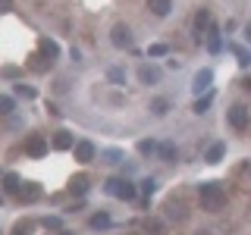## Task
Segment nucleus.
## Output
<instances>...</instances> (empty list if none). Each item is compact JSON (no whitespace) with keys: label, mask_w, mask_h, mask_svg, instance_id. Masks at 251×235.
I'll use <instances>...</instances> for the list:
<instances>
[{"label":"nucleus","mask_w":251,"mask_h":235,"mask_svg":"<svg viewBox=\"0 0 251 235\" xmlns=\"http://www.w3.org/2000/svg\"><path fill=\"white\" fill-rule=\"evenodd\" d=\"M100 160H104V163H120L123 151H100Z\"/></svg>","instance_id":"obj_30"},{"label":"nucleus","mask_w":251,"mask_h":235,"mask_svg":"<svg viewBox=\"0 0 251 235\" xmlns=\"http://www.w3.org/2000/svg\"><path fill=\"white\" fill-rule=\"evenodd\" d=\"M41 53L47 60H57L60 57V47H57V41H50V38H41Z\"/></svg>","instance_id":"obj_19"},{"label":"nucleus","mask_w":251,"mask_h":235,"mask_svg":"<svg viewBox=\"0 0 251 235\" xmlns=\"http://www.w3.org/2000/svg\"><path fill=\"white\" fill-rule=\"evenodd\" d=\"M210 82H214V72H210V69H198V72H195V82H192V91H195V94L207 91Z\"/></svg>","instance_id":"obj_10"},{"label":"nucleus","mask_w":251,"mask_h":235,"mask_svg":"<svg viewBox=\"0 0 251 235\" xmlns=\"http://www.w3.org/2000/svg\"><path fill=\"white\" fill-rule=\"evenodd\" d=\"M19 198L22 201H38V198H41V185H38V182H22V188H19Z\"/></svg>","instance_id":"obj_14"},{"label":"nucleus","mask_w":251,"mask_h":235,"mask_svg":"<svg viewBox=\"0 0 251 235\" xmlns=\"http://www.w3.org/2000/svg\"><path fill=\"white\" fill-rule=\"evenodd\" d=\"M110 44L113 47H120V50H129L132 47V31H129V25H113V31H110Z\"/></svg>","instance_id":"obj_4"},{"label":"nucleus","mask_w":251,"mask_h":235,"mask_svg":"<svg viewBox=\"0 0 251 235\" xmlns=\"http://www.w3.org/2000/svg\"><path fill=\"white\" fill-rule=\"evenodd\" d=\"M210 100H214V94H204V97H198V100H195V107H192V110H195V113H198V116H201V113H207Z\"/></svg>","instance_id":"obj_27"},{"label":"nucleus","mask_w":251,"mask_h":235,"mask_svg":"<svg viewBox=\"0 0 251 235\" xmlns=\"http://www.w3.org/2000/svg\"><path fill=\"white\" fill-rule=\"evenodd\" d=\"M229 47H232L235 57H239V66H242V69H248V66H251V53L245 50V47H239V44H229Z\"/></svg>","instance_id":"obj_23"},{"label":"nucleus","mask_w":251,"mask_h":235,"mask_svg":"<svg viewBox=\"0 0 251 235\" xmlns=\"http://www.w3.org/2000/svg\"><path fill=\"white\" fill-rule=\"evenodd\" d=\"M245 172H248V176H251V160H248V163H245Z\"/></svg>","instance_id":"obj_37"},{"label":"nucleus","mask_w":251,"mask_h":235,"mask_svg":"<svg viewBox=\"0 0 251 235\" xmlns=\"http://www.w3.org/2000/svg\"><path fill=\"white\" fill-rule=\"evenodd\" d=\"M210 28H214V16H210V10H204V6H201V10L195 13V41H201Z\"/></svg>","instance_id":"obj_3"},{"label":"nucleus","mask_w":251,"mask_h":235,"mask_svg":"<svg viewBox=\"0 0 251 235\" xmlns=\"http://www.w3.org/2000/svg\"><path fill=\"white\" fill-rule=\"evenodd\" d=\"M163 210H167V219H173V223H185V219H188L185 204H182V201H176V198H170Z\"/></svg>","instance_id":"obj_8"},{"label":"nucleus","mask_w":251,"mask_h":235,"mask_svg":"<svg viewBox=\"0 0 251 235\" xmlns=\"http://www.w3.org/2000/svg\"><path fill=\"white\" fill-rule=\"evenodd\" d=\"M104 191L113 194V198H120V201H132L138 194V188H135V182H129V179H107Z\"/></svg>","instance_id":"obj_2"},{"label":"nucleus","mask_w":251,"mask_h":235,"mask_svg":"<svg viewBox=\"0 0 251 235\" xmlns=\"http://www.w3.org/2000/svg\"><path fill=\"white\" fill-rule=\"evenodd\" d=\"M44 226L47 229H60V219L57 216H44Z\"/></svg>","instance_id":"obj_33"},{"label":"nucleus","mask_w":251,"mask_h":235,"mask_svg":"<svg viewBox=\"0 0 251 235\" xmlns=\"http://www.w3.org/2000/svg\"><path fill=\"white\" fill-rule=\"evenodd\" d=\"M110 223H113V219H110L107 213H94V216L88 219V226H91V229H107Z\"/></svg>","instance_id":"obj_25"},{"label":"nucleus","mask_w":251,"mask_h":235,"mask_svg":"<svg viewBox=\"0 0 251 235\" xmlns=\"http://www.w3.org/2000/svg\"><path fill=\"white\" fill-rule=\"evenodd\" d=\"M47 151H50V144H47L41 135H31V138L25 141V154H28V157H35V160H41Z\"/></svg>","instance_id":"obj_7"},{"label":"nucleus","mask_w":251,"mask_h":235,"mask_svg":"<svg viewBox=\"0 0 251 235\" xmlns=\"http://www.w3.org/2000/svg\"><path fill=\"white\" fill-rule=\"evenodd\" d=\"M19 188H22V179L16 176V172H6L3 176V191L6 194H19Z\"/></svg>","instance_id":"obj_17"},{"label":"nucleus","mask_w":251,"mask_h":235,"mask_svg":"<svg viewBox=\"0 0 251 235\" xmlns=\"http://www.w3.org/2000/svg\"><path fill=\"white\" fill-rule=\"evenodd\" d=\"M88 176H75L73 179V182H69V188H73V194H85V191H88Z\"/></svg>","instance_id":"obj_24"},{"label":"nucleus","mask_w":251,"mask_h":235,"mask_svg":"<svg viewBox=\"0 0 251 235\" xmlns=\"http://www.w3.org/2000/svg\"><path fill=\"white\" fill-rule=\"evenodd\" d=\"M50 66H53V60H47L44 53H41V57H31V69H35V72H47Z\"/></svg>","instance_id":"obj_26"},{"label":"nucleus","mask_w":251,"mask_h":235,"mask_svg":"<svg viewBox=\"0 0 251 235\" xmlns=\"http://www.w3.org/2000/svg\"><path fill=\"white\" fill-rule=\"evenodd\" d=\"M107 78L116 85V88H126V82H129V72H126L123 66H110V69H107Z\"/></svg>","instance_id":"obj_15"},{"label":"nucleus","mask_w":251,"mask_h":235,"mask_svg":"<svg viewBox=\"0 0 251 235\" xmlns=\"http://www.w3.org/2000/svg\"><path fill=\"white\" fill-rule=\"evenodd\" d=\"M167 53H170L167 44H151L148 47V57H167Z\"/></svg>","instance_id":"obj_29"},{"label":"nucleus","mask_w":251,"mask_h":235,"mask_svg":"<svg viewBox=\"0 0 251 235\" xmlns=\"http://www.w3.org/2000/svg\"><path fill=\"white\" fill-rule=\"evenodd\" d=\"M13 88H16V94H19V97L35 100V88H28V85H13Z\"/></svg>","instance_id":"obj_31"},{"label":"nucleus","mask_w":251,"mask_h":235,"mask_svg":"<svg viewBox=\"0 0 251 235\" xmlns=\"http://www.w3.org/2000/svg\"><path fill=\"white\" fill-rule=\"evenodd\" d=\"M157 157H160V160H167V163H173V160L179 157V151H176V144H173V141H163V144H160V154H157Z\"/></svg>","instance_id":"obj_21"},{"label":"nucleus","mask_w":251,"mask_h":235,"mask_svg":"<svg viewBox=\"0 0 251 235\" xmlns=\"http://www.w3.org/2000/svg\"><path fill=\"white\" fill-rule=\"evenodd\" d=\"M13 110H16V100L10 97V94H3V97H0V113H3V116H10Z\"/></svg>","instance_id":"obj_28"},{"label":"nucleus","mask_w":251,"mask_h":235,"mask_svg":"<svg viewBox=\"0 0 251 235\" xmlns=\"http://www.w3.org/2000/svg\"><path fill=\"white\" fill-rule=\"evenodd\" d=\"M60 235H73V232H60Z\"/></svg>","instance_id":"obj_38"},{"label":"nucleus","mask_w":251,"mask_h":235,"mask_svg":"<svg viewBox=\"0 0 251 235\" xmlns=\"http://www.w3.org/2000/svg\"><path fill=\"white\" fill-rule=\"evenodd\" d=\"M245 41L251 44V22H248V25H245Z\"/></svg>","instance_id":"obj_35"},{"label":"nucleus","mask_w":251,"mask_h":235,"mask_svg":"<svg viewBox=\"0 0 251 235\" xmlns=\"http://www.w3.org/2000/svg\"><path fill=\"white\" fill-rule=\"evenodd\" d=\"M138 78H141V85H157L160 82V69L151 66V63H145V66L138 69Z\"/></svg>","instance_id":"obj_12"},{"label":"nucleus","mask_w":251,"mask_h":235,"mask_svg":"<svg viewBox=\"0 0 251 235\" xmlns=\"http://www.w3.org/2000/svg\"><path fill=\"white\" fill-rule=\"evenodd\" d=\"M151 113L157 116V119H160V116H167L170 113V100L167 97H154L151 100Z\"/></svg>","instance_id":"obj_20"},{"label":"nucleus","mask_w":251,"mask_h":235,"mask_svg":"<svg viewBox=\"0 0 251 235\" xmlns=\"http://www.w3.org/2000/svg\"><path fill=\"white\" fill-rule=\"evenodd\" d=\"M207 50L210 53H220V50H223V38H220V28L217 25L207 31Z\"/></svg>","instance_id":"obj_18"},{"label":"nucleus","mask_w":251,"mask_h":235,"mask_svg":"<svg viewBox=\"0 0 251 235\" xmlns=\"http://www.w3.org/2000/svg\"><path fill=\"white\" fill-rule=\"evenodd\" d=\"M73 154H75V160L78 163H91L94 157H98V147H94V141H75V147H73Z\"/></svg>","instance_id":"obj_6"},{"label":"nucleus","mask_w":251,"mask_h":235,"mask_svg":"<svg viewBox=\"0 0 251 235\" xmlns=\"http://www.w3.org/2000/svg\"><path fill=\"white\" fill-rule=\"evenodd\" d=\"M50 147H53V151H73V147H75V138L69 135L66 129H60V132H53V141H50Z\"/></svg>","instance_id":"obj_9"},{"label":"nucleus","mask_w":251,"mask_h":235,"mask_svg":"<svg viewBox=\"0 0 251 235\" xmlns=\"http://www.w3.org/2000/svg\"><path fill=\"white\" fill-rule=\"evenodd\" d=\"M148 10H151L157 19H167L173 13V0H148Z\"/></svg>","instance_id":"obj_11"},{"label":"nucleus","mask_w":251,"mask_h":235,"mask_svg":"<svg viewBox=\"0 0 251 235\" xmlns=\"http://www.w3.org/2000/svg\"><path fill=\"white\" fill-rule=\"evenodd\" d=\"M13 235H25V232H13Z\"/></svg>","instance_id":"obj_39"},{"label":"nucleus","mask_w":251,"mask_h":235,"mask_svg":"<svg viewBox=\"0 0 251 235\" xmlns=\"http://www.w3.org/2000/svg\"><path fill=\"white\" fill-rule=\"evenodd\" d=\"M242 88H245V91H251V75H245V78H242Z\"/></svg>","instance_id":"obj_34"},{"label":"nucleus","mask_w":251,"mask_h":235,"mask_svg":"<svg viewBox=\"0 0 251 235\" xmlns=\"http://www.w3.org/2000/svg\"><path fill=\"white\" fill-rule=\"evenodd\" d=\"M226 119H229V125L232 129H248V122H251V113H248V107H242V104H235V107H229V116H226Z\"/></svg>","instance_id":"obj_5"},{"label":"nucleus","mask_w":251,"mask_h":235,"mask_svg":"<svg viewBox=\"0 0 251 235\" xmlns=\"http://www.w3.org/2000/svg\"><path fill=\"white\" fill-rule=\"evenodd\" d=\"M3 10H6V13L13 10V0H3Z\"/></svg>","instance_id":"obj_36"},{"label":"nucleus","mask_w":251,"mask_h":235,"mask_svg":"<svg viewBox=\"0 0 251 235\" xmlns=\"http://www.w3.org/2000/svg\"><path fill=\"white\" fill-rule=\"evenodd\" d=\"M223 157H226V144L223 141H214V144L204 151V163H220Z\"/></svg>","instance_id":"obj_13"},{"label":"nucleus","mask_w":251,"mask_h":235,"mask_svg":"<svg viewBox=\"0 0 251 235\" xmlns=\"http://www.w3.org/2000/svg\"><path fill=\"white\" fill-rule=\"evenodd\" d=\"M141 229H145L148 235H163V232H167V226H163V219H157V216H148L145 223H141Z\"/></svg>","instance_id":"obj_16"},{"label":"nucleus","mask_w":251,"mask_h":235,"mask_svg":"<svg viewBox=\"0 0 251 235\" xmlns=\"http://www.w3.org/2000/svg\"><path fill=\"white\" fill-rule=\"evenodd\" d=\"M198 198H201V207L207 210V213H217V210H223V204H226V188L220 182H201L198 185Z\"/></svg>","instance_id":"obj_1"},{"label":"nucleus","mask_w":251,"mask_h":235,"mask_svg":"<svg viewBox=\"0 0 251 235\" xmlns=\"http://www.w3.org/2000/svg\"><path fill=\"white\" fill-rule=\"evenodd\" d=\"M141 191H145V194H154L157 191V182H154V179H145V182H141Z\"/></svg>","instance_id":"obj_32"},{"label":"nucleus","mask_w":251,"mask_h":235,"mask_svg":"<svg viewBox=\"0 0 251 235\" xmlns=\"http://www.w3.org/2000/svg\"><path fill=\"white\" fill-rule=\"evenodd\" d=\"M138 154L141 157H154V154H160V144H157V141H138Z\"/></svg>","instance_id":"obj_22"}]
</instances>
